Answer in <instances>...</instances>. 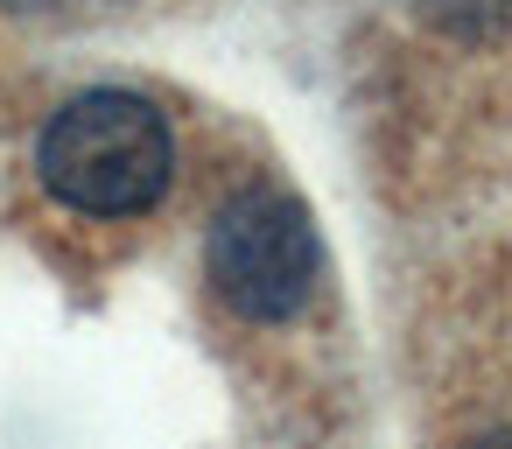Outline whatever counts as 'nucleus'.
Instances as JSON below:
<instances>
[{"label":"nucleus","mask_w":512,"mask_h":449,"mask_svg":"<svg viewBox=\"0 0 512 449\" xmlns=\"http://www.w3.org/2000/svg\"><path fill=\"white\" fill-rule=\"evenodd\" d=\"M36 169L50 197H64L85 218H134L169 190L176 148L148 99L134 92H78L50 113L36 141Z\"/></svg>","instance_id":"f257e3e1"},{"label":"nucleus","mask_w":512,"mask_h":449,"mask_svg":"<svg viewBox=\"0 0 512 449\" xmlns=\"http://www.w3.org/2000/svg\"><path fill=\"white\" fill-rule=\"evenodd\" d=\"M204 260H211V288L253 323H288L316 288V232L302 204L281 190H239L218 211Z\"/></svg>","instance_id":"f03ea898"},{"label":"nucleus","mask_w":512,"mask_h":449,"mask_svg":"<svg viewBox=\"0 0 512 449\" xmlns=\"http://www.w3.org/2000/svg\"><path fill=\"white\" fill-rule=\"evenodd\" d=\"M477 449H512V435H491V442H477Z\"/></svg>","instance_id":"7ed1b4c3"}]
</instances>
